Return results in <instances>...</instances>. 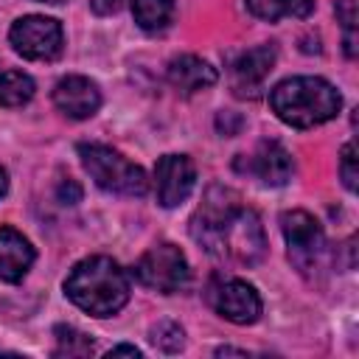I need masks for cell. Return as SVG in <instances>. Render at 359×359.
Returning a JSON list of instances; mask_svg holds the SVG:
<instances>
[{"instance_id": "cell-6", "label": "cell", "mask_w": 359, "mask_h": 359, "mask_svg": "<svg viewBox=\"0 0 359 359\" xmlns=\"http://www.w3.org/2000/svg\"><path fill=\"white\" fill-rule=\"evenodd\" d=\"M280 230H283L289 261L294 264V269L303 275L320 269L325 255V236L320 222L306 210H286L280 216Z\"/></svg>"}, {"instance_id": "cell-5", "label": "cell", "mask_w": 359, "mask_h": 359, "mask_svg": "<svg viewBox=\"0 0 359 359\" xmlns=\"http://www.w3.org/2000/svg\"><path fill=\"white\" fill-rule=\"evenodd\" d=\"M135 278L146 289H154L160 294H174V292L188 286L191 269H188L182 250L177 244L165 241V244H157L140 255V261L135 266Z\"/></svg>"}, {"instance_id": "cell-4", "label": "cell", "mask_w": 359, "mask_h": 359, "mask_svg": "<svg viewBox=\"0 0 359 359\" xmlns=\"http://www.w3.org/2000/svg\"><path fill=\"white\" fill-rule=\"evenodd\" d=\"M79 157L84 171L90 174V180L109 191V194H121V196H143L149 191V180L146 171L135 163H129L121 151L101 146V143H81L79 146Z\"/></svg>"}, {"instance_id": "cell-13", "label": "cell", "mask_w": 359, "mask_h": 359, "mask_svg": "<svg viewBox=\"0 0 359 359\" xmlns=\"http://www.w3.org/2000/svg\"><path fill=\"white\" fill-rule=\"evenodd\" d=\"M31 264H34L31 241L14 227H0V280L3 283L22 280Z\"/></svg>"}, {"instance_id": "cell-11", "label": "cell", "mask_w": 359, "mask_h": 359, "mask_svg": "<svg viewBox=\"0 0 359 359\" xmlns=\"http://www.w3.org/2000/svg\"><path fill=\"white\" fill-rule=\"evenodd\" d=\"M53 104L59 112H65L73 121H84L98 112L101 107V90L87 76H67L53 87Z\"/></svg>"}, {"instance_id": "cell-19", "label": "cell", "mask_w": 359, "mask_h": 359, "mask_svg": "<svg viewBox=\"0 0 359 359\" xmlns=\"http://www.w3.org/2000/svg\"><path fill=\"white\" fill-rule=\"evenodd\" d=\"M334 11H337V20L342 25L345 53H348V59H353L356 56V0H337Z\"/></svg>"}, {"instance_id": "cell-18", "label": "cell", "mask_w": 359, "mask_h": 359, "mask_svg": "<svg viewBox=\"0 0 359 359\" xmlns=\"http://www.w3.org/2000/svg\"><path fill=\"white\" fill-rule=\"evenodd\" d=\"M56 356H90L93 353V339L76 328H67V325H59L56 328Z\"/></svg>"}, {"instance_id": "cell-14", "label": "cell", "mask_w": 359, "mask_h": 359, "mask_svg": "<svg viewBox=\"0 0 359 359\" xmlns=\"http://www.w3.org/2000/svg\"><path fill=\"white\" fill-rule=\"evenodd\" d=\"M168 81L182 95H194V93L216 84V70L205 59H199L194 53H182L168 62Z\"/></svg>"}, {"instance_id": "cell-12", "label": "cell", "mask_w": 359, "mask_h": 359, "mask_svg": "<svg viewBox=\"0 0 359 359\" xmlns=\"http://www.w3.org/2000/svg\"><path fill=\"white\" fill-rule=\"evenodd\" d=\"M275 56H278L275 45H258V48H250L247 53H241L230 70V81H233L236 95L255 98L258 90L264 87L269 70L275 67Z\"/></svg>"}, {"instance_id": "cell-26", "label": "cell", "mask_w": 359, "mask_h": 359, "mask_svg": "<svg viewBox=\"0 0 359 359\" xmlns=\"http://www.w3.org/2000/svg\"><path fill=\"white\" fill-rule=\"evenodd\" d=\"M36 3H50V6H59V3H65V0H36Z\"/></svg>"}, {"instance_id": "cell-23", "label": "cell", "mask_w": 359, "mask_h": 359, "mask_svg": "<svg viewBox=\"0 0 359 359\" xmlns=\"http://www.w3.org/2000/svg\"><path fill=\"white\" fill-rule=\"evenodd\" d=\"M107 356H140V351H137L135 345H118V348H112Z\"/></svg>"}, {"instance_id": "cell-2", "label": "cell", "mask_w": 359, "mask_h": 359, "mask_svg": "<svg viewBox=\"0 0 359 359\" xmlns=\"http://www.w3.org/2000/svg\"><path fill=\"white\" fill-rule=\"evenodd\" d=\"M269 104L283 123L294 129H311L331 121L339 112L342 98L337 87L320 76H294L269 93Z\"/></svg>"}, {"instance_id": "cell-9", "label": "cell", "mask_w": 359, "mask_h": 359, "mask_svg": "<svg viewBox=\"0 0 359 359\" xmlns=\"http://www.w3.org/2000/svg\"><path fill=\"white\" fill-rule=\"evenodd\" d=\"M196 182V168L191 157L185 154H165L154 165V188H157V202L163 208H177L182 205Z\"/></svg>"}, {"instance_id": "cell-15", "label": "cell", "mask_w": 359, "mask_h": 359, "mask_svg": "<svg viewBox=\"0 0 359 359\" xmlns=\"http://www.w3.org/2000/svg\"><path fill=\"white\" fill-rule=\"evenodd\" d=\"M247 8L266 22H278L286 17H309L314 8V0H247Z\"/></svg>"}, {"instance_id": "cell-7", "label": "cell", "mask_w": 359, "mask_h": 359, "mask_svg": "<svg viewBox=\"0 0 359 359\" xmlns=\"http://www.w3.org/2000/svg\"><path fill=\"white\" fill-rule=\"evenodd\" d=\"M11 48L34 62H50L62 53V25L53 17H42V14H28L20 17L11 31H8Z\"/></svg>"}, {"instance_id": "cell-16", "label": "cell", "mask_w": 359, "mask_h": 359, "mask_svg": "<svg viewBox=\"0 0 359 359\" xmlns=\"http://www.w3.org/2000/svg\"><path fill=\"white\" fill-rule=\"evenodd\" d=\"M132 14L143 31H163L174 17V0H132Z\"/></svg>"}, {"instance_id": "cell-10", "label": "cell", "mask_w": 359, "mask_h": 359, "mask_svg": "<svg viewBox=\"0 0 359 359\" xmlns=\"http://www.w3.org/2000/svg\"><path fill=\"white\" fill-rule=\"evenodd\" d=\"M238 168H244V171L252 174L258 182L272 185V188L286 185V182L292 180V171H294L292 154H289L280 143H275V140L258 143V149H255L250 157H244V160L238 163Z\"/></svg>"}, {"instance_id": "cell-25", "label": "cell", "mask_w": 359, "mask_h": 359, "mask_svg": "<svg viewBox=\"0 0 359 359\" xmlns=\"http://www.w3.org/2000/svg\"><path fill=\"white\" fill-rule=\"evenodd\" d=\"M216 353H219V356H224V353H236V356H247V351H238V348H219Z\"/></svg>"}, {"instance_id": "cell-3", "label": "cell", "mask_w": 359, "mask_h": 359, "mask_svg": "<svg viewBox=\"0 0 359 359\" xmlns=\"http://www.w3.org/2000/svg\"><path fill=\"white\" fill-rule=\"evenodd\" d=\"M199 247H205L216 258H230L236 264L252 266L264 258L266 238H264L261 219L252 210H244L238 205L205 241H199Z\"/></svg>"}, {"instance_id": "cell-17", "label": "cell", "mask_w": 359, "mask_h": 359, "mask_svg": "<svg viewBox=\"0 0 359 359\" xmlns=\"http://www.w3.org/2000/svg\"><path fill=\"white\" fill-rule=\"evenodd\" d=\"M34 98V79L22 70L0 73V107H22Z\"/></svg>"}, {"instance_id": "cell-24", "label": "cell", "mask_w": 359, "mask_h": 359, "mask_svg": "<svg viewBox=\"0 0 359 359\" xmlns=\"http://www.w3.org/2000/svg\"><path fill=\"white\" fill-rule=\"evenodd\" d=\"M8 191V174H6V168L0 165V196Z\"/></svg>"}, {"instance_id": "cell-22", "label": "cell", "mask_w": 359, "mask_h": 359, "mask_svg": "<svg viewBox=\"0 0 359 359\" xmlns=\"http://www.w3.org/2000/svg\"><path fill=\"white\" fill-rule=\"evenodd\" d=\"M121 6H123V0H90V8H93L95 14H101V17L115 14Z\"/></svg>"}, {"instance_id": "cell-20", "label": "cell", "mask_w": 359, "mask_h": 359, "mask_svg": "<svg viewBox=\"0 0 359 359\" xmlns=\"http://www.w3.org/2000/svg\"><path fill=\"white\" fill-rule=\"evenodd\" d=\"M151 342H154L160 351L174 353V351L182 348L185 334H182V328H180L177 323H157V325L151 328Z\"/></svg>"}, {"instance_id": "cell-1", "label": "cell", "mask_w": 359, "mask_h": 359, "mask_svg": "<svg viewBox=\"0 0 359 359\" xmlns=\"http://www.w3.org/2000/svg\"><path fill=\"white\" fill-rule=\"evenodd\" d=\"M65 294L93 317H109L121 311L129 300V278L126 272L107 255H93L79 261L67 280Z\"/></svg>"}, {"instance_id": "cell-21", "label": "cell", "mask_w": 359, "mask_h": 359, "mask_svg": "<svg viewBox=\"0 0 359 359\" xmlns=\"http://www.w3.org/2000/svg\"><path fill=\"white\" fill-rule=\"evenodd\" d=\"M339 177H342V185L348 191H356L359 171H356V146L353 143H345V149L339 154Z\"/></svg>"}, {"instance_id": "cell-8", "label": "cell", "mask_w": 359, "mask_h": 359, "mask_svg": "<svg viewBox=\"0 0 359 359\" xmlns=\"http://www.w3.org/2000/svg\"><path fill=\"white\" fill-rule=\"evenodd\" d=\"M210 306L224 320H230L236 325H250V323H255L261 317V297H258V292L247 280H238V278L219 280L210 289Z\"/></svg>"}]
</instances>
